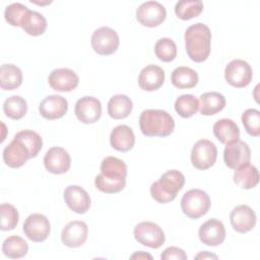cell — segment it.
I'll use <instances>...</instances> for the list:
<instances>
[{
    "label": "cell",
    "mask_w": 260,
    "mask_h": 260,
    "mask_svg": "<svg viewBox=\"0 0 260 260\" xmlns=\"http://www.w3.org/2000/svg\"><path fill=\"white\" fill-rule=\"evenodd\" d=\"M44 166L46 170L52 174L60 175L69 171L71 166V157L67 150L63 147H51L44 156Z\"/></svg>",
    "instance_id": "14"
},
{
    "label": "cell",
    "mask_w": 260,
    "mask_h": 260,
    "mask_svg": "<svg viewBox=\"0 0 260 260\" xmlns=\"http://www.w3.org/2000/svg\"><path fill=\"white\" fill-rule=\"evenodd\" d=\"M184 184V175L180 171L170 170L164 173L158 181L151 184L150 195L158 203H169L176 198Z\"/></svg>",
    "instance_id": "4"
},
{
    "label": "cell",
    "mask_w": 260,
    "mask_h": 260,
    "mask_svg": "<svg viewBox=\"0 0 260 260\" xmlns=\"http://www.w3.org/2000/svg\"><path fill=\"white\" fill-rule=\"evenodd\" d=\"M28 251L27 243L19 236H10L2 244L3 254L11 259H18L26 255Z\"/></svg>",
    "instance_id": "31"
},
{
    "label": "cell",
    "mask_w": 260,
    "mask_h": 260,
    "mask_svg": "<svg viewBox=\"0 0 260 260\" xmlns=\"http://www.w3.org/2000/svg\"><path fill=\"white\" fill-rule=\"evenodd\" d=\"M74 114L80 122L92 124L102 116V104L96 98L85 95L76 102Z\"/></svg>",
    "instance_id": "13"
},
{
    "label": "cell",
    "mask_w": 260,
    "mask_h": 260,
    "mask_svg": "<svg viewBox=\"0 0 260 260\" xmlns=\"http://www.w3.org/2000/svg\"><path fill=\"white\" fill-rule=\"evenodd\" d=\"M88 236V228L84 221H69L62 230L61 241L69 248H77L82 246Z\"/></svg>",
    "instance_id": "16"
},
{
    "label": "cell",
    "mask_w": 260,
    "mask_h": 260,
    "mask_svg": "<svg viewBox=\"0 0 260 260\" xmlns=\"http://www.w3.org/2000/svg\"><path fill=\"white\" fill-rule=\"evenodd\" d=\"M171 80L177 88H192L198 83V74L190 67L180 66L172 72Z\"/></svg>",
    "instance_id": "29"
},
{
    "label": "cell",
    "mask_w": 260,
    "mask_h": 260,
    "mask_svg": "<svg viewBox=\"0 0 260 260\" xmlns=\"http://www.w3.org/2000/svg\"><path fill=\"white\" fill-rule=\"evenodd\" d=\"M127 166L116 156H106L101 164V174L94 179L98 190L113 194L122 191L126 185Z\"/></svg>",
    "instance_id": "1"
},
{
    "label": "cell",
    "mask_w": 260,
    "mask_h": 260,
    "mask_svg": "<svg viewBox=\"0 0 260 260\" xmlns=\"http://www.w3.org/2000/svg\"><path fill=\"white\" fill-rule=\"evenodd\" d=\"M14 137L17 138L26 147L29 152L30 158L36 157L43 147V139L41 135L32 130H21L17 132Z\"/></svg>",
    "instance_id": "32"
},
{
    "label": "cell",
    "mask_w": 260,
    "mask_h": 260,
    "mask_svg": "<svg viewBox=\"0 0 260 260\" xmlns=\"http://www.w3.org/2000/svg\"><path fill=\"white\" fill-rule=\"evenodd\" d=\"M24 235L32 242H44L50 235L49 219L41 213H32L26 217L22 226Z\"/></svg>",
    "instance_id": "11"
},
{
    "label": "cell",
    "mask_w": 260,
    "mask_h": 260,
    "mask_svg": "<svg viewBox=\"0 0 260 260\" xmlns=\"http://www.w3.org/2000/svg\"><path fill=\"white\" fill-rule=\"evenodd\" d=\"M165 71L161 67L150 64L145 66L139 73L138 84L141 89L153 91L158 89L165 82Z\"/></svg>",
    "instance_id": "21"
},
{
    "label": "cell",
    "mask_w": 260,
    "mask_h": 260,
    "mask_svg": "<svg viewBox=\"0 0 260 260\" xmlns=\"http://www.w3.org/2000/svg\"><path fill=\"white\" fill-rule=\"evenodd\" d=\"M253 77V70L250 64L242 59L232 60L224 69V78L234 87L242 88L247 86Z\"/></svg>",
    "instance_id": "9"
},
{
    "label": "cell",
    "mask_w": 260,
    "mask_h": 260,
    "mask_svg": "<svg viewBox=\"0 0 260 260\" xmlns=\"http://www.w3.org/2000/svg\"><path fill=\"white\" fill-rule=\"evenodd\" d=\"M251 159V150L249 145L242 140H237L226 144L223 150V160L225 165L233 170H237L248 165Z\"/></svg>",
    "instance_id": "12"
},
{
    "label": "cell",
    "mask_w": 260,
    "mask_h": 260,
    "mask_svg": "<svg viewBox=\"0 0 260 260\" xmlns=\"http://www.w3.org/2000/svg\"><path fill=\"white\" fill-rule=\"evenodd\" d=\"M48 81L54 90L71 91L77 87L79 77L69 68H57L50 73Z\"/></svg>",
    "instance_id": "18"
},
{
    "label": "cell",
    "mask_w": 260,
    "mask_h": 260,
    "mask_svg": "<svg viewBox=\"0 0 260 260\" xmlns=\"http://www.w3.org/2000/svg\"><path fill=\"white\" fill-rule=\"evenodd\" d=\"M200 241L206 246H219L225 239L226 232L223 223L216 219L210 218L202 223L198 231Z\"/></svg>",
    "instance_id": "15"
},
{
    "label": "cell",
    "mask_w": 260,
    "mask_h": 260,
    "mask_svg": "<svg viewBox=\"0 0 260 260\" xmlns=\"http://www.w3.org/2000/svg\"><path fill=\"white\" fill-rule=\"evenodd\" d=\"M167 16V10L162 4L157 1L143 2L136 10L137 20L144 26L154 27L164 22Z\"/></svg>",
    "instance_id": "10"
},
{
    "label": "cell",
    "mask_w": 260,
    "mask_h": 260,
    "mask_svg": "<svg viewBox=\"0 0 260 260\" xmlns=\"http://www.w3.org/2000/svg\"><path fill=\"white\" fill-rule=\"evenodd\" d=\"M185 47L189 58L197 63L205 61L211 48V31L209 27L197 22L190 25L185 31Z\"/></svg>",
    "instance_id": "2"
},
{
    "label": "cell",
    "mask_w": 260,
    "mask_h": 260,
    "mask_svg": "<svg viewBox=\"0 0 260 260\" xmlns=\"http://www.w3.org/2000/svg\"><path fill=\"white\" fill-rule=\"evenodd\" d=\"M133 235L139 244L152 249L162 246L166 240L162 229L152 221H142L136 224Z\"/></svg>",
    "instance_id": "7"
},
{
    "label": "cell",
    "mask_w": 260,
    "mask_h": 260,
    "mask_svg": "<svg viewBox=\"0 0 260 260\" xmlns=\"http://www.w3.org/2000/svg\"><path fill=\"white\" fill-rule=\"evenodd\" d=\"M217 157V148L215 144L208 139H200L193 145L191 150V162L198 170H207L211 168Z\"/></svg>",
    "instance_id": "8"
},
{
    "label": "cell",
    "mask_w": 260,
    "mask_h": 260,
    "mask_svg": "<svg viewBox=\"0 0 260 260\" xmlns=\"http://www.w3.org/2000/svg\"><path fill=\"white\" fill-rule=\"evenodd\" d=\"M218 257L208 251H204V252H200L199 254H197L194 259H217Z\"/></svg>",
    "instance_id": "41"
},
{
    "label": "cell",
    "mask_w": 260,
    "mask_h": 260,
    "mask_svg": "<svg viewBox=\"0 0 260 260\" xmlns=\"http://www.w3.org/2000/svg\"><path fill=\"white\" fill-rule=\"evenodd\" d=\"M154 53L162 62H171L177 57V46L170 38H161L154 45Z\"/></svg>",
    "instance_id": "36"
},
{
    "label": "cell",
    "mask_w": 260,
    "mask_h": 260,
    "mask_svg": "<svg viewBox=\"0 0 260 260\" xmlns=\"http://www.w3.org/2000/svg\"><path fill=\"white\" fill-rule=\"evenodd\" d=\"M0 214H1V225L2 231H11L18 223V211L17 209L9 203H2L0 205Z\"/></svg>",
    "instance_id": "37"
},
{
    "label": "cell",
    "mask_w": 260,
    "mask_h": 260,
    "mask_svg": "<svg viewBox=\"0 0 260 260\" xmlns=\"http://www.w3.org/2000/svg\"><path fill=\"white\" fill-rule=\"evenodd\" d=\"M132 109L133 103L126 94H115L108 102V114L116 120L127 118Z\"/></svg>",
    "instance_id": "26"
},
{
    "label": "cell",
    "mask_w": 260,
    "mask_h": 260,
    "mask_svg": "<svg viewBox=\"0 0 260 260\" xmlns=\"http://www.w3.org/2000/svg\"><path fill=\"white\" fill-rule=\"evenodd\" d=\"M160 259L161 260H172V259L186 260L187 259V255H186L185 251L183 249H181V248H178V247H168L161 253Z\"/></svg>",
    "instance_id": "40"
},
{
    "label": "cell",
    "mask_w": 260,
    "mask_h": 260,
    "mask_svg": "<svg viewBox=\"0 0 260 260\" xmlns=\"http://www.w3.org/2000/svg\"><path fill=\"white\" fill-rule=\"evenodd\" d=\"M30 158L26 147L15 137L3 150V160L6 166L16 169L22 167Z\"/></svg>",
    "instance_id": "22"
},
{
    "label": "cell",
    "mask_w": 260,
    "mask_h": 260,
    "mask_svg": "<svg viewBox=\"0 0 260 260\" xmlns=\"http://www.w3.org/2000/svg\"><path fill=\"white\" fill-rule=\"evenodd\" d=\"M234 182L242 189H252L259 183V172L256 167L245 165L235 170Z\"/></svg>",
    "instance_id": "30"
},
{
    "label": "cell",
    "mask_w": 260,
    "mask_h": 260,
    "mask_svg": "<svg viewBox=\"0 0 260 260\" xmlns=\"http://www.w3.org/2000/svg\"><path fill=\"white\" fill-rule=\"evenodd\" d=\"M22 83V72L13 64H3L0 68V86L4 90H13Z\"/></svg>",
    "instance_id": "27"
},
{
    "label": "cell",
    "mask_w": 260,
    "mask_h": 260,
    "mask_svg": "<svg viewBox=\"0 0 260 260\" xmlns=\"http://www.w3.org/2000/svg\"><path fill=\"white\" fill-rule=\"evenodd\" d=\"M242 123L247 133L251 136L260 135V112L256 109H247L242 114Z\"/></svg>",
    "instance_id": "38"
},
{
    "label": "cell",
    "mask_w": 260,
    "mask_h": 260,
    "mask_svg": "<svg viewBox=\"0 0 260 260\" xmlns=\"http://www.w3.org/2000/svg\"><path fill=\"white\" fill-rule=\"evenodd\" d=\"M139 127L147 137H167L175 129L174 118L164 110H144L139 117Z\"/></svg>",
    "instance_id": "3"
},
{
    "label": "cell",
    "mask_w": 260,
    "mask_h": 260,
    "mask_svg": "<svg viewBox=\"0 0 260 260\" xmlns=\"http://www.w3.org/2000/svg\"><path fill=\"white\" fill-rule=\"evenodd\" d=\"M26 111V101L20 95H12L6 99L3 104V112L5 116L13 120H19L24 117Z\"/></svg>",
    "instance_id": "34"
},
{
    "label": "cell",
    "mask_w": 260,
    "mask_h": 260,
    "mask_svg": "<svg viewBox=\"0 0 260 260\" xmlns=\"http://www.w3.org/2000/svg\"><path fill=\"white\" fill-rule=\"evenodd\" d=\"M28 8L21 3H11L5 8V20L12 26H21L22 19Z\"/></svg>",
    "instance_id": "39"
},
{
    "label": "cell",
    "mask_w": 260,
    "mask_h": 260,
    "mask_svg": "<svg viewBox=\"0 0 260 260\" xmlns=\"http://www.w3.org/2000/svg\"><path fill=\"white\" fill-rule=\"evenodd\" d=\"M90 44L95 53L102 56H108L117 51L120 40L115 29L109 26H102L92 32Z\"/></svg>",
    "instance_id": "6"
},
{
    "label": "cell",
    "mask_w": 260,
    "mask_h": 260,
    "mask_svg": "<svg viewBox=\"0 0 260 260\" xmlns=\"http://www.w3.org/2000/svg\"><path fill=\"white\" fill-rule=\"evenodd\" d=\"M20 27L29 36H41L47 28V20L40 12L28 9L22 19Z\"/></svg>",
    "instance_id": "28"
},
{
    "label": "cell",
    "mask_w": 260,
    "mask_h": 260,
    "mask_svg": "<svg viewBox=\"0 0 260 260\" xmlns=\"http://www.w3.org/2000/svg\"><path fill=\"white\" fill-rule=\"evenodd\" d=\"M210 204L209 195L201 189H191L181 199L183 213L193 219L205 215L210 208Z\"/></svg>",
    "instance_id": "5"
},
{
    "label": "cell",
    "mask_w": 260,
    "mask_h": 260,
    "mask_svg": "<svg viewBox=\"0 0 260 260\" xmlns=\"http://www.w3.org/2000/svg\"><path fill=\"white\" fill-rule=\"evenodd\" d=\"M213 134L223 144H229L240 138V129L236 122L231 119H220L213 125Z\"/></svg>",
    "instance_id": "24"
},
{
    "label": "cell",
    "mask_w": 260,
    "mask_h": 260,
    "mask_svg": "<svg viewBox=\"0 0 260 260\" xmlns=\"http://www.w3.org/2000/svg\"><path fill=\"white\" fill-rule=\"evenodd\" d=\"M68 111V102L59 94H51L46 96L39 106V112L42 117L47 120H55L62 118Z\"/></svg>",
    "instance_id": "20"
},
{
    "label": "cell",
    "mask_w": 260,
    "mask_h": 260,
    "mask_svg": "<svg viewBox=\"0 0 260 260\" xmlns=\"http://www.w3.org/2000/svg\"><path fill=\"white\" fill-rule=\"evenodd\" d=\"M63 196L67 206L76 213L83 214L90 207V197L80 186L70 185L66 187Z\"/></svg>",
    "instance_id": "19"
},
{
    "label": "cell",
    "mask_w": 260,
    "mask_h": 260,
    "mask_svg": "<svg viewBox=\"0 0 260 260\" xmlns=\"http://www.w3.org/2000/svg\"><path fill=\"white\" fill-rule=\"evenodd\" d=\"M110 143L118 151H128L135 144V135L133 130L127 125L116 126L110 135Z\"/></svg>",
    "instance_id": "23"
},
{
    "label": "cell",
    "mask_w": 260,
    "mask_h": 260,
    "mask_svg": "<svg viewBox=\"0 0 260 260\" xmlns=\"http://www.w3.org/2000/svg\"><path fill=\"white\" fill-rule=\"evenodd\" d=\"M230 220L233 229L241 234L250 232L256 224L255 211L248 205L236 206L230 214Z\"/></svg>",
    "instance_id": "17"
},
{
    "label": "cell",
    "mask_w": 260,
    "mask_h": 260,
    "mask_svg": "<svg viewBox=\"0 0 260 260\" xmlns=\"http://www.w3.org/2000/svg\"><path fill=\"white\" fill-rule=\"evenodd\" d=\"M146 258L152 259V256L149 255V254H147V253H145V252H143V251L136 252L135 254H133V255L131 256V259H146Z\"/></svg>",
    "instance_id": "42"
},
{
    "label": "cell",
    "mask_w": 260,
    "mask_h": 260,
    "mask_svg": "<svg viewBox=\"0 0 260 260\" xmlns=\"http://www.w3.org/2000/svg\"><path fill=\"white\" fill-rule=\"evenodd\" d=\"M199 103L200 113L204 116H212L224 109L226 101L223 94L217 91H208L200 95Z\"/></svg>",
    "instance_id": "25"
},
{
    "label": "cell",
    "mask_w": 260,
    "mask_h": 260,
    "mask_svg": "<svg viewBox=\"0 0 260 260\" xmlns=\"http://www.w3.org/2000/svg\"><path fill=\"white\" fill-rule=\"evenodd\" d=\"M203 10L201 0H182L175 5V13L182 20H189L198 16Z\"/></svg>",
    "instance_id": "33"
},
{
    "label": "cell",
    "mask_w": 260,
    "mask_h": 260,
    "mask_svg": "<svg viewBox=\"0 0 260 260\" xmlns=\"http://www.w3.org/2000/svg\"><path fill=\"white\" fill-rule=\"evenodd\" d=\"M199 110V101L193 94H182L175 102V111L182 118H190Z\"/></svg>",
    "instance_id": "35"
}]
</instances>
